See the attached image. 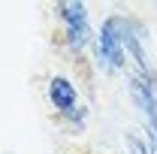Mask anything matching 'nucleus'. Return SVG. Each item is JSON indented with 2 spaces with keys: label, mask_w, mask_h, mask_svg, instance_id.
<instances>
[{
  "label": "nucleus",
  "mask_w": 157,
  "mask_h": 154,
  "mask_svg": "<svg viewBox=\"0 0 157 154\" xmlns=\"http://www.w3.org/2000/svg\"><path fill=\"white\" fill-rule=\"evenodd\" d=\"M55 15L63 30V45L70 55L82 58L88 48H94V27H91V12L88 3L82 0H60L55 3Z\"/></svg>",
  "instance_id": "1"
},
{
  "label": "nucleus",
  "mask_w": 157,
  "mask_h": 154,
  "mask_svg": "<svg viewBox=\"0 0 157 154\" xmlns=\"http://www.w3.org/2000/svg\"><path fill=\"white\" fill-rule=\"evenodd\" d=\"M124 21L127 15H106L100 30L94 33V58L97 67L103 73H124L130 64H127V48H124Z\"/></svg>",
  "instance_id": "2"
},
{
  "label": "nucleus",
  "mask_w": 157,
  "mask_h": 154,
  "mask_svg": "<svg viewBox=\"0 0 157 154\" xmlns=\"http://www.w3.org/2000/svg\"><path fill=\"white\" fill-rule=\"evenodd\" d=\"M45 97H48V103H52V109H55V115H58L60 121L70 115L73 109H78V106H82L78 85H76L70 76H63V73L48 76V82H45Z\"/></svg>",
  "instance_id": "3"
},
{
  "label": "nucleus",
  "mask_w": 157,
  "mask_h": 154,
  "mask_svg": "<svg viewBox=\"0 0 157 154\" xmlns=\"http://www.w3.org/2000/svg\"><path fill=\"white\" fill-rule=\"evenodd\" d=\"M127 94L133 100V106L139 109L142 121L157 118V82L139 76V73H127Z\"/></svg>",
  "instance_id": "4"
},
{
  "label": "nucleus",
  "mask_w": 157,
  "mask_h": 154,
  "mask_svg": "<svg viewBox=\"0 0 157 154\" xmlns=\"http://www.w3.org/2000/svg\"><path fill=\"white\" fill-rule=\"evenodd\" d=\"M124 151L127 154H151L142 130H127V133H124Z\"/></svg>",
  "instance_id": "5"
},
{
  "label": "nucleus",
  "mask_w": 157,
  "mask_h": 154,
  "mask_svg": "<svg viewBox=\"0 0 157 154\" xmlns=\"http://www.w3.org/2000/svg\"><path fill=\"white\" fill-rule=\"evenodd\" d=\"M142 136H145V142H148V151L157 154V118L142 121Z\"/></svg>",
  "instance_id": "6"
}]
</instances>
